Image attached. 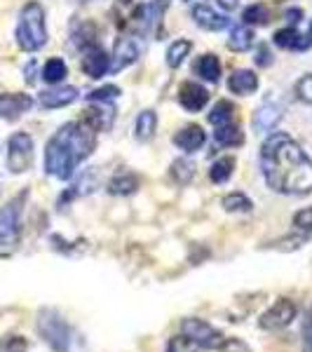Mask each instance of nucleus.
<instances>
[{
	"instance_id": "17",
	"label": "nucleus",
	"mask_w": 312,
	"mask_h": 352,
	"mask_svg": "<svg viewBox=\"0 0 312 352\" xmlns=\"http://www.w3.org/2000/svg\"><path fill=\"white\" fill-rule=\"evenodd\" d=\"M192 19H195V24L204 28V31H212V33H219L223 31V28H228L230 19L219 12H214L209 5H195L192 8Z\"/></svg>"
},
{
	"instance_id": "29",
	"label": "nucleus",
	"mask_w": 312,
	"mask_h": 352,
	"mask_svg": "<svg viewBox=\"0 0 312 352\" xmlns=\"http://www.w3.org/2000/svg\"><path fill=\"white\" fill-rule=\"evenodd\" d=\"M221 204H223V209L230 214H249L254 209V202L249 200L245 192H228Z\"/></svg>"
},
{
	"instance_id": "28",
	"label": "nucleus",
	"mask_w": 312,
	"mask_h": 352,
	"mask_svg": "<svg viewBox=\"0 0 312 352\" xmlns=\"http://www.w3.org/2000/svg\"><path fill=\"white\" fill-rule=\"evenodd\" d=\"M235 106H232V101L223 99L219 101L216 106L212 109V113H209V122L214 124V127H221V124H228V122H235Z\"/></svg>"
},
{
	"instance_id": "1",
	"label": "nucleus",
	"mask_w": 312,
	"mask_h": 352,
	"mask_svg": "<svg viewBox=\"0 0 312 352\" xmlns=\"http://www.w3.org/2000/svg\"><path fill=\"white\" fill-rule=\"evenodd\" d=\"M260 172L280 195L312 192V157L287 132H272L260 146Z\"/></svg>"
},
{
	"instance_id": "13",
	"label": "nucleus",
	"mask_w": 312,
	"mask_h": 352,
	"mask_svg": "<svg viewBox=\"0 0 312 352\" xmlns=\"http://www.w3.org/2000/svg\"><path fill=\"white\" fill-rule=\"evenodd\" d=\"M33 109V99L28 94H0V118L3 120H19L26 111Z\"/></svg>"
},
{
	"instance_id": "31",
	"label": "nucleus",
	"mask_w": 312,
	"mask_h": 352,
	"mask_svg": "<svg viewBox=\"0 0 312 352\" xmlns=\"http://www.w3.org/2000/svg\"><path fill=\"white\" fill-rule=\"evenodd\" d=\"M66 76H68V68L64 64V59H59V56L49 59L43 68V80L49 82V85H59Z\"/></svg>"
},
{
	"instance_id": "20",
	"label": "nucleus",
	"mask_w": 312,
	"mask_h": 352,
	"mask_svg": "<svg viewBox=\"0 0 312 352\" xmlns=\"http://www.w3.org/2000/svg\"><path fill=\"white\" fill-rule=\"evenodd\" d=\"M141 179L139 174L129 172V169H122V172H118L113 179L109 181V192L111 195H132L139 188Z\"/></svg>"
},
{
	"instance_id": "39",
	"label": "nucleus",
	"mask_w": 312,
	"mask_h": 352,
	"mask_svg": "<svg viewBox=\"0 0 312 352\" xmlns=\"http://www.w3.org/2000/svg\"><path fill=\"white\" fill-rule=\"evenodd\" d=\"M300 338H303V352H312V308H308V312H305Z\"/></svg>"
},
{
	"instance_id": "2",
	"label": "nucleus",
	"mask_w": 312,
	"mask_h": 352,
	"mask_svg": "<svg viewBox=\"0 0 312 352\" xmlns=\"http://www.w3.org/2000/svg\"><path fill=\"white\" fill-rule=\"evenodd\" d=\"M94 146L96 132L85 120L61 124L45 148V172L54 179L68 181L76 174L78 164L92 155Z\"/></svg>"
},
{
	"instance_id": "32",
	"label": "nucleus",
	"mask_w": 312,
	"mask_h": 352,
	"mask_svg": "<svg viewBox=\"0 0 312 352\" xmlns=\"http://www.w3.org/2000/svg\"><path fill=\"white\" fill-rule=\"evenodd\" d=\"M242 19H245V24L249 26H265L270 21V10L265 8L263 3H254L242 12Z\"/></svg>"
},
{
	"instance_id": "22",
	"label": "nucleus",
	"mask_w": 312,
	"mask_h": 352,
	"mask_svg": "<svg viewBox=\"0 0 312 352\" xmlns=\"http://www.w3.org/2000/svg\"><path fill=\"white\" fill-rule=\"evenodd\" d=\"M228 87L232 94H252V92H256V87H258V76L247 71V68H240V71H235L230 76Z\"/></svg>"
},
{
	"instance_id": "45",
	"label": "nucleus",
	"mask_w": 312,
	"mask_h": 352,
	"mask_svg": "<svg viewBox=\"0 0 312 352\" xmlns=\"http://www.w3.org/2000/svg\"><path fill=\"white\" fill-rule=\"evenodd\" d=\"M310 33H312V28H310Z\"/></svg>"
},
{
	"instance_id": "8",
	"label": "nucleus",
	"mask_w": 312,
	"mask_h": 352,
	"mask_svg": "<svg viewBox=\"0 0 312 352\" xmlns=\"http://www.w3.org/2000/svg\"><path fill=\"white\" fill-rule=\"evenodd\" d=\"M298 305L291 298H277L263 315L258 317V327L263 331H282L296 320Z\"/></svg>"
},
{
	"instance_id": "41",
	"label": "nucleus",
	"mask_w": 312,
	"mask_h": 352,
	"mask_svg": "<svg viewBox=\"0 0 312 352\" xmlns=\"http://www.w3.org/2000/svg\"><path fill=\"white\" fill-rule=\"evenodd\" d=\"M219 352H254V350L249 348L245 340H240V338H225L223 345L219 348Z\"/></svg>"
},
{
	"instance_id": "26",
	"label": "nucleus",
	"mask_w": 312,
	"mask_h": 352,
	"mask_svg": "<svg viewBox=\"0 0 312 352\" xmlns=\"http://www.w3.org/2000/svg\"><path fill=\"white\" fill-rule=\"evenodd\" d=\"M71 41L78 50H89L96 45V28L94 24H82V26H73Z\"/></svg>"
},
{
	"instance_id": "15",
	"label": "nucleus",
	"mask_w": 312,
	"mask_h": 352,
	"mask_svg": "<svg viewBox=\"0 0 312 352\" xmlns=\"http://www.w3.org/2000/svg\"><path fill=\"white\" fill-rule=\"evenodd\" d=\"M277 47L289 50V52H305V50L312 47V36H305V33L296 31L293 26L289 28H280V31L272 36Z\"/></svg>"
},
{
	"instance_id": "36",
	"label": "nucleus",
	"mask_w": 312,
	"mask_h": 352,
	"mask_svg": "<svg viewBox=\"0 0 312 352\" xmlns=\"http://www.w3.org/2000/svg\"><path fill=\"white\" fill-rule=\"evenodd\" d=\"M120 96V87H115V85H106V87H99L94 89V92L87 94V101H113Z\"/></svg>"
},
{
	"instance_id": "42",
	"label": "nucleus",
	"mask_w": 312,
	"mask_h": 352,
	"mask_svg": "<svg viewBox=\"0 0 312 352\" xmlns=\"http://www.w3.org/2000/svg\"><path fill=\"white\" fill-rule=\"evenodd\" d=\"M219 5H221V8H225V10H237L240 0H219Z\"/></svg>"
},
{
	"instance_id": "43",
	"label": "nucleus",
	"mask_w": 312,
	"mask_h": 352,
	"mask_svg": "<svg viewBox=\"0 0 312 352\" xmlns=\"http://www.w3.org/2000/svg\"><path fill=\"white\" fill-rule=\"evenodd\" d=\"M33 73H36V64L31 61V64L26 66V82H33V80H36V78H33Z\"/></svg>"
},
{
	"instance_id": "3",
	"label": "nucleus",
	"mask_w": 312,
	"mask_h": 352,
	"mask_svg": "<svg viewBox=\"0 0 312 352\" xmlns=\"http://www.w3.org/2000/svg\"><path fill=\"white\" fill-rule=\"evenodd\" d=\"M167 8L169 0H115L113 16L124 33L141 38L157 31Z\"/></svg>"
},
{
	"instance_id": "25",
	"label": "nucleus",
	"mask_w": 312,
	"mask_h": 352,
	"mask_svg": "<svg viewBox=\"0 0 312 352\" xmlns=\"http://www.w3.org/2000/svg\"><path fill=\"white\" fill-rule=\"evenodd\" d=\"M157 129V116L155 111H144L139 118H136V127H134V136L139 141H151L155 136Z\"/></svg>"
},
{
	"instance_id": "16",
	"label": "nucleus",
	"mask_w": 312,
	"mask_h": 352,
	"mask_svg": "<svg viewBox=\"0 0 312 352\" xmlns=\"http://www.w3.org/2000/svg\"><path fill=\"white\" fill-rule=\"evenodd\" d=\"M282 120V106L275 104V101H265L260 109L254 113V129H256L258 134H268L272 129L280 124Z\"/></svg>"
},
{
	"instance_id": "19",
	"label": "nucleus",
	"mask_w": 312,
	"mask_h": 352,
	"mask_svg": "<svg viewBox=\"0 0 312 352\" xmlns=\"http://www.w3.org/2000/svg\"><path fill=\"white\" fill-rule=\"evenodd\" d=\"M78 99L76 87H54L41 94V106L43 109H64V106L73 104Z\"/></svg>"
},
{
	"instance_id": "27",
	"label": "nucleus",
	"mask_w": 312,
	"mask_h": 352,
	"mask_svg": "<svg viewBox=\"0 0 312 352\" xmlns=\"http://www.w3.org/2000/svg\"><path fill=\"white\" fill-rule=\"evenodd\" d=\"M172 179L177 181L179 186H188L195 176V162L192 160H186V157H179V160L172 162V169H169Z\"/></svg>"
},
{
	"instance_id": "38",
	"label": "nucleus",
	"mask_w": 312,
	"mask_h": 352,
	"mask_svg": "<svg viewBox=\"0 0 312 352\" xmlns=\"http://www.w3.org/2000/svg\"><path fill=\"white\" fill-rule=\"evenodd\" d=\"M293 226H296L298 230H303V232H312V207H305V209H300V212L293 217Z\"/></svg>"
},
{
	"instance_id": "24",
	"label": "nucleus",
	"mask_w": 312,
	"mask_h": 352,
	"mask_svg": "<svg viewBox=\"0 0 312 352\" xmlns=\"http://www.w3.org/2000/svg\"><path fill=\"white\" fill-rule=\"evenodd\" d=\"M256 43V36L249 26H235L230 31V38H228V47L232 52H247V50L254 47Z\"/></svg>"
},
{
	"instance_id": "34",
	"label": "nucleus",
	"mask_w": 312,
	"mask_h": 352,
	"mask_svg": "<svg viewBox=\"0 0 312 352\" xmlns=\"http://www.w3.org/2000/svg\"><path fill=\"white\" fill-rule=\"evenodd\" d=\"M197 350H200L197 343L186 336V333H177V336H172L167 343V352H197Z\"/></svg>"
},
{
	"instance_id": "6",
	"label": "nucleus",
	"mask_w": 312,
	"mask_h": 352,
	"mask_svg": "<svg viewBox=\"0 0 312 352\" xmlns=\"http://www.w3.org/2000/svg\"><path fill=\"white\" fill-rule=\"evenodd\" d=\"M28 190H21L12 200L0 209V247L12 249L19 244L21 237V214H24Z\"/></svg>"
},
{
	"instance_id": "11",
	"label": "nucleus",
	"mask_w": 312,
	"mask_h": 352,
	"mask_svg": "<svg viewBox=\"0 0 312 352\" xmlns=\"http://www.w3.org/2000/svg\"><path fill=\"white\" fill-rule=\"evenodd\" d=\"M89 109L85 111V122L94 129V132H109L115 122V109L111 101H89Z\"/></svg>"
},
{
	"instance_id": "44",
	"label": "nucleus",
	"mask_w": 312,
	"mask_h": 352,
	"mask_svg": "<svg viewBox=\"0 0 312 352\" xmlns=\"http://www.w3.org/2000/svg\"><path fill=\"white\" fill-rule=\"evenodd\" d=\"M76 3H87V0H76Z\"/></svg>"
},
{
	"instance_id": "4",
	"label": "nucleus",
	"mask_w": 312,
	"mask_h": 352,
	"mask_svg": "<svg viewBox=\"0 0 312 352\" xmlns=\"http://www.w3.org/2000/svg\"><path fill=\"white\" fill-rule=\"evenodd\" d=\"M16 43L24 52H38L47 43V24L41 3L31 0L21 8L19 24H16Z\"/></svg>"
},
{
	"instance_id": "5",
	"label": "nucleus",
	"mask_w": 312,
	"mask_h": 352,
	"mask_svg": "<svg viewBox=\"0 0 312 352\" xmlns=\"http://www.w3.org/2000/svg\"><path fill=\"white\" fill-rule=\"evenodd\" d=\"M38 333L54 352H71L73 331L68 322L52 308H43L38 312Z\"/></svg>"
},
{
	"instance_id": "10",
	"label": "nucleus",
	"mask_w": 312,
	"mask_h": 352,
	"mask_svg": "<svg viewBox=\"0 0 312 352\" xmlns=\"http://www.w3.org/2000/svg\"><path fill=\"white\" fill-rule=\"evenodd\" d=\"M141 56V43L139 38L132 36V33H124L115 41V50H113V64L111 71H122V68L132 66L134 61H139Z\"/></svg>"
},
{
	"instance_id": "18",
	"label": "nucleus",
	"mask_w": 312,
	"mask_h": 352,
	"mask_svg": "<svg viewBox=\"0 0 312 352\" xmlns=\"http://www.w3.org/2000/svg\"><path fill=\"white\" fill-rule=\"evenodd\" d=\"M204 141H207V136H204V129L200 124H186V127H181L179 132L174 134V144L186 153L200 151L204 146Z\"/></svg>"
},
{
	"instance_id": "33",
	"label": "nucleus",
	"mask_w": 312,
	"mask_h": 352,
	"mask_svg": "<svg viewBox=\"0 0 312 352\" xmlns=\"http://www.w3.org/2000/svg\"><path fill=\"white\" fill-rule=\"evenodd\" d=\"M190 47H192L190 41H177V43L169 45V50H167V66L169 68H179L181 64H183L186 56H188Z\"/></svg>"
},
{
	"instance_id": "40",
	"label": "nucleus",
	"mask_w": 312,
	"mask_h": 352,
	"mask_svg": "<svg viewBox=\"0 0 312 352\" xmlns=\"http://www.w3.org/2000/svg\"><path fill=\"white\" fill-rule=\"evenodd\" d=\"M272 61H275V56H272L268 45H258V47H256V56H254V64H256L258 68H268Z\"/></svg>"
},
{
	"instance_id": "7",
	"label": "nucleus",
	"mask_w": 312,
	"mask_h": 352,
	"mask_svg": "<svg viewBox=\"0 0 312 352\" xmlns=\"http://www.w3.org/2000/svg\"><path fill=\"white\" fill-rule=\"evenodd\" d=\"M181 333H186L188 338L195 340L200 350H219L225 340L219 329H214L204 320H197V317H186L181 322Z\"/></svg>"
},
{
	"instance_id": "23",
	"label": "nucleus",
	"mask_w": 312,
	"mask_h": 352,
	"mask_svg": "<svg viewBox=\"0 0 312 352\" xmlns=\"http://www.w3.org/2000/svg\"><path fill=\"white\" fill-rule=\"evenodd\" d=\"M192 71H195L197 76L202 78V80H207V82H219V80H221V61H219V56H214V54H202L200 59L195 61Z\"/></svg>"
},
{
	"instance_id": "14",
	"label": "nucleus",
	"mask_w": 312,
	"mask_h": 352,
	"mask_svg": "<svg viewBox=\"0 0 312 352\" xmlns=\"http://www.w3.org/2000/svg\"><path fill=\"white\" fill-rule=\"evenodd\" d=\"M111 54H106V50H101L99 45L85 50V59H82V71L87 73L89 78H104L106 73L111 71Z\"/></svg>"
},
{
	"instance_id": "12",
	"label": "nucleus",
	"mask_w": 312,
	"mask_h": 352,
	"mask_svg": "<svg viewBox=\"0 0 312 352\" xmlns=\"http://www.w3.org/2000/svg\"><path fill=\"white\" fill-rule=\"evenodd\" d=\"M179 104L183 106L188 113H197L209 104V92L202 87L200 82L188 80L179 87Z\"/></svg>"
},
{
	"instance_id": "21",
	"label": "nucleus",
	"mask_w": 312,
	"mask_h": 352,
	"mask_svg": "<svg viewBox=\"0 0 312 352\" xmlns=\"http://www.w3.org/2000/svg\"><path fill=\"white\" fill-rule=\"evenodd\" d=\"M214 141L221 146V148H237V146L245 144V134H242L240 124L237 122H228V124H221L214 132Z\"/></svg>"
},
{
	"instance_id": "9",
	"label": "nucleus",
	"mask_w": 312,
	"mask_h": 352,
	"mask_svg": "<svg viewBox=\"0 0 312 352\" xmlns=\"http://www.w3.org/2000/svg\"><path fill=\"white\" fill-rule=\"evenodd\" d=\"M33 164V139L26 132H16L8 141V167L12 174H24Z\"/></svg>"
},
{
	"instance_id": "35",
	"label": "nucleus",
	"mask_w": 312,
	"mask_h": 352,
	"mask_svg": "<svg viewBox=\"0 0 312 352\" xmlns=\"http://www.w3.org/2000/svg\"><path fill=\"white\" fill-rule=\"evenodd\" d=\"M0 352H28V343L24 336H5L0 340Z\"/></svg>"
},
{
	"instance_id": "37",
	"label": "nucleus",
	"mask_w": 312,
	"mask_h": 352,
	"mask_svg": "<svg viewBox=\"0 0 312 352\" xmlns=\"http://www.w3.org/2000/svg\"><path fill=\"white\" fill-rule=\"evenodd\" d=\"M296 96L303 104H312V73L310 76H303L296 82Z\"/></svg>"
},
{
	"instance_id": "30",
	"label": "nucleus",
	"mask_w": 312,
	"mask_h": 352,
	"mask_svg": "<svg viewBox=\"0 0 312 352\" xmlns=\"http://www.w3.org/2000/svg\"><path fill=\"white\" fill-rule=\"evenodd\" d=\"M232 172H235V157H219L212 164V169H209V179L214 184H225L232 176Z\"/></svg>"
}]
</instances>
